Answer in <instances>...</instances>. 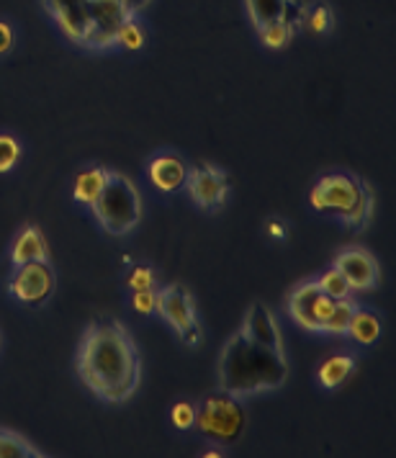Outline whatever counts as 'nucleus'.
I'll use <instances>...</instances> for the list:
<instances>
[{"label":"nucleus","mask_w":396,"mask_h":458,"mask_svg":"<svg viewBox=\"0 0 396 458\" xmlns=\"http://www.w3.org/2000/svg\"><path fill=\"white\" fill-rule=\"evenodd\" d=\"M75 369L85 386L108 404H122L131 399L139 378H142V358L126 333V327L116 319H96L85 327Z\"/></svg>","instance_id":"nucleus-1"},{"label":"nucleus","mask_w":396,"mask_h":458,"mask_svg":"<svg viewBox=\"0 0 396 458\" xmlns=\"http://www.w3.org/2000/svg\"><path fill=\"white\" fill-rule=\"evenodd\" d=\"M216 378L222 392L245 399L281 389L289 381V360L283 351L257 345L242 333H234L219 353Z\"/></svg>","instance_id":"nucleus-2"},{"label":"nucleus","mask_w":396,"mask_h":458,"mask_svg":"<svg viewBox=\"0 0 396 458\" xmlns=\"http://www.w3.org/2000/svg\"><path fill=\"white\" fill-rule=\"evenodd\" d=\"M309 201L319 214H333L350 229H366L374 219V191L353 173H327L314 183Z\"/></svg>","instance_id":"nucleus-3"},{"label":"nucleus","mask_w":396,"mask_h":458,"mask_svg":"<svg viewBox=\"0 0 396 458\" xmlns=\"http://www.w3.org/2000/svg\"><path fill=\"white\" fill-rule=\"evenodd\" d=\"M93 214L98 219V225L108 232V234H116V237H124L129 232L139 227L142 222V196L137 186L122 175V173H114L108 175L101 196L93 201Z\"/></svg>","instance_id":"nucleus-4"},{"label":"nucleus","mask_w":396,"mask_h":458,"mask_svg":"<svg viewBox=\"0 0 396 458\" xmlns=\"http://www.w3.org/2000/svg\"><path fill=\"white\" fill-rule=\"evenodd\" d=\"M196 425L216 443H234L245 430V410L237 396L227 392L206 394L196 407Z\"/></svg>","instance_id":"nucleus-5"},{"label":"nucleus","mask_w":396,"mask_h":458,"mask_svg":"<svg viewBox=\"0 0 396 458\" xmlns=\"http://www.w3.org/2000/svg\"><path fill=\"white\" fill-rule=\"evenodd\" d=\"M134 13L126 8L124 0H90L88 5V23L80 47L104 52L116 47L119 31L124 29L126 21H131Z\"/></svg>","instance_id":"nucleus-6"},{"label":"nucleus","mask_w":396,"mask_h":458,"mask_svg":"<svg viewBox=\"0 0 396 458\" xmlns=\"http://www.w3.org/2000/svg\"><path fill=\"white\" fill-rule=\"evenodd\" d=\"M167 325L175 330V335L186 345H198L201 343V330H198V317H196V301L193 293L186 286L170 284L157 292V310Z\"/></svg>","instance_id":"nucleus-7"},{"label":"nucleus","mask_w":396,"mask_h":458,"mask_svg":"<svg viewBox=\"0 0 396 458\" xmlns=\"http://www.w3.org/2000/svg\"><path fill=\"white\" fill-rule=\"evenodd\" d=\"M334 299L319 289L316 278L304 281L286 296V312L301 330L309 333H322V325L327 319V314L333 312Z\"/></svg>","instance_id":"nucleus-8"},{"label":"nucleus","mask_w":396,"mask_h":458,"mask_svg":"<svg viewBox=\"0 0 396 458\" xmlns=\"http://www.w3.org/2000/svg\"><path fill=\"white\" fill-rule=\"evenodd\" d=\"M186 188L190 199H193V204L204 208V211H219L227 204V196H230L227 173L222 167L209 165V163L188 170Z\"/></svg>","instance_id":"nucleus-9"},{"label":"nucleus","mask_w":396,"mask_h":458,"mask_svg":"<svg viewBox=\"0 0 396 458\" xmlns=\"http://www.w3.org/2000/svg\"><path fill=\"white\" fill-rule=\"evenodd\" d=\"M8 289H11V296L19 299L21 304L42 307V304L49 301V296L55 293V271L49 268V263L16 266Z\"/></svg>","instance_id":"nucleus-10"},{"label":"nucleus","mask_w":396,"mask_h":458,"mask_svg":"<svg viewBox=\"0 0 396 458\" xmlns=\"http://www.w3.org/2000/svg\"><path fill=\"white\" fill-rule=\"evenodd\" d=\"M333 266L345 276L353 292H374L381 284V268L366 248H345L334 255Z\"/></svg>","instance_id":"nucleus-11"},{"label":"nucleus","mask_w":396,"mask_h":458,"mask_svg":"<svg viewBox=\"0 0 396 458\" xmlns=\"http://www.w3.org/2000/svg\"><path fill=\"white\" fill-rule=\"evenodd\" d=\"M240 333L250 337L252 343H257V345H265V348H273V351H283L281 327H278L271 310L265 304H260V301H255L250 310L245 312Z\"/></svg>","instance_id":"nucleus-12"},{"label":"nucleus","mask_w":396,"mask_h":458,"mask_svg":"<svg viewBox=\"0 0 396 458\" xmlns=\"http://www.w3.org/2000/svg\"><path fill=\"white\" fill-rule=\"evenodd\" d=\"M88 5L90 0H44L46 13L63 29V34L80 47L88 23Z\"/></svg>","instance_id":"nucleus-13"},{"label":"nucleus","mask_w":396,"mask_h":458,"mask_svg":"<svg viewBox=\"0 0 396 458\" xmlns=\"http://www.w3.org/2000/svg\"><path fill=\"white\" fill-rule=\"evenodd\" d=\"M248 16H250L255 31L268 29L273 23L296 21L299 23V3L296 0H245Z\"/></svg>","instance_id":"nucleus-14"},{"label":"nucleus","mask_w":396,"mask_h":458,"mask_svg":"<svg viewBox=\"0 0 396 458\" xmlns=\"http://www.w3.org/2000/svg\"><path fill=\"white\" fill-rule=\"evenodd\" d=\"M11 263L16 266H26V263H49V248L44 240L42 229L37 225H23L13 240L11 248Z\"/></svg>","instance_id":"nucleus-15"},{"label":"nucleus","mask_w":396,"mask_h":458,"mask_svg":"<svg viewBox=\"0 0 396 458\" xmlns=\"http://www.w3.org/2000/svg\"><path fill=\"white\" fill-rule=\"evenodd\" d=\"M147 173H149V181L160 191H165V193L186 188L188 167L178 155H157V157H152L149 165H147Z\"/></svg>","instance_id":"nucleus-16"},{"label":"nucleus","mask_w":396,"mask_h":458,"mask_svg":"<svg viewBox=\"0 0 396 458\" xmlns=\"http://www.w3.org/2000/svg\"><path fill=\"white\" fill-rule=\"evenodd\" d=\"M108 175H111V170L104 165H90L85 167V170H80V173L75 175V188H72L75 201H78V204H85V207H93V201H96V199L101 196V191H104Z\"/></svg>","instance_id":"nucleus-17"},{"label":"nucleus","mask_w":396,"mask_h":458,"mask_svg":"<svg viewBox=\"0 0 396 458\" xmlns=\"http://www.w3.org/2000/svg\"><path fill=\"white\" fill-rule=\"evenodd\" d=\"M355 371V358L348 353H337L330 355L322 366H319V371H316V381L324 386V389H337L342 381H348Z\"/></svg>","instance_id":"nucleus-18"},{"label":"nucleus","mask_w":396,"mask_h":458,"mask_svg":"<svg viewBox=\"0 0 396 458\" xmlns=\"http://www.w3.org/2000/svg\"><path fill=\"white\" fill-rule=\"evenodd\" d=\"M333 8L324 0H312L299 8V26H304L309 34H316V37L327 34L333 29Z\"/></svg>","instance_id":"nucleus-19"},{"label":"nucleus","mask_w":396,"mask_h":458,"mask_svg":"<svg viewBox=\"0 0 396 458\" xmlns=\"http://www.w3.org/2000/svg\"><path fill=\"white\" fill-rule=\"evenodd\" d=\"M348 337L355 340L358 345H374L375 340L381 337V319L368 310H358L355 307L350 327H348Z\"/></svg>","instance_id":"nucleus-20"},{"label":"nucleus","mask_w":396,"mask_h":458,"mask_svg":"<svg viewBox=\"0 0 396 458\" xmlns=\"http://www.w3.org/2000/svg\"><path fill=\"white\" fill-rule=\"evenodd\" d=\"M39 454L29 440L13 430H5L0 428V458H39Z\"/></svg>","instance_id":"nucleus-21"},{"label":"nucleus","mask_w":396,"mask_h":458,"mask_svg":"<svg viewBox=\"0 0 396 458\" xmlns=\"http://www.w3.org/2000/svg\"><path fill=\"white\" fill-rule=\"evenodd\" d=\"M355 304L348 299H334L333 312L327 314L324 325H322V333L327 335H348V327H350V319H353Z\"/></svg>","instance_id":"nucleus-22"},{"label":"nucleus","mask_w":396,"mask_h":458,"mask_svg":"<svg viewBox=\"0 0 396 458\" xmlns=\"http://www.w3.org/2000/svg\"><path fill=\"white\" fill-rule=\"evenodd\" d=\"M296 21H281V23H273L268 29H260L257 34H260V39L265 47H271V49H283V47H289V42L293 39V34H296Z\"/></svg>","instance_id":"nucleus-23"},{"label":"nucleus","mask_w":396,"mask_h":458,"mask_svg":"<svg viewBox=\"0 0 396 458\" xmlns=\"http://www.w3.org/2000/svg\"><path fill=\"white\" fill-rule=\"evenodd\" d=\"M316 284H319V289L327 293V296H333V299H348L350 296V284L345 281V276L337 271V268H327V271L322 273L319 278H316Z\"/></svg>","instance_id":"nucleus-24"},{"label":"nucleus","mask_w":396,"mask_h":458,"mask_svg":"<svg viewBox=\"0 0 396 458\" xmlns=\"http://www.w3.org/2000/svg\"><path fill=\"white\" fill-rule=\"evenodd\" d=\"M21 160V145L11 134H0V173L13 170L16 163Z\"/></svg>","instance_id":"nucleus-25"},{"label":"nucleus","mask_w":396,"mask_h":458,"mask_svg":"<svg viewBox=\"0 0 396 458\" xmlns=\"http://www.w3.org/2000/svg\"><path fill=\"white\" fill-rule=\"evenodd\" d=\"M170 420L178 430H190L196 425V404L190 402H175L170 410Z\"/></svg>","instance_id":"nucleus-26"},{"label":"nucleus","mask_w":396,"mask_h":458,"mask_svg":"<svg viewBox=\"0 0 396 458\" xmlns=\"http://www.w3.org/2000/svg\"><path fill=\"white\" fill-rule=\"evenodd\" d=\"M145 44V34H142V29H139V23L134 21H126L124 29L119 31V39H116V47H124V49H139Z\"/></svg>","instance_id":"nucleus-27"},{"label":"nucleus","mask_w":396,"mask_h":458,"mask_svg":"<svg viewBox=\"0 0 396 458\" xmlns=\"http://www.w3.org/2000/svg\"><path fill=\"white\" fill-rule=\"evenodd\" d=\"M131 307L142 314H155V310H157V292L155 289L134 292L131 293Z\"/></svg>","instance_id":"nucleus-28"},{"label":"nucleus","mask_w":396,"mask_h":458,"mask_svg":"<svg viewBox=\"0 0 396 458\" xmlns=\"http://www.w3.org/2000/svg\"><path fill=\"white\" fill-rule=\"evenodd\" d=\"M129 286L131 292H145V289H155V273L149 271L147 266H139L134 268L131 276H129Z\"/></svg>","instance_id":"nucleus-29"},{"label":"nucleus","mask_w":396,"mask_h":458,"mask_svg":"<svg viewBox=\"0 0 396 458\" xmlns=\"http://www.w3.org/2000/svg\"><path fill=\"white\" fill-rule=\"evenodd\" d=\"M265 232L271 234L273 240H286V222L283 219H268Z\"/></svg>","instance_id":"nucleus-30"},{"label":"nucleus","mask_w":396,"mask_h":458,"mask_svg":"<svg viewBox=\"0 0 396 458\" xmlns=\"http://www.w3.org/2000/svg\"><path fill=\"white\" fill-rule=\"evenodd\" d=\"M11 47H13V31H11L8 23L0 21V55H5Z\"/></svg>","instance_id":"nucleus-31"},{"label":"nucleus","mask_w":396,"mask_h":458,"mask_svg":"<svg viewBox=\"0 0 396 458\" xmlns=\"http://www.w3.org/2000/svg\"><path fill=\"white\" fill-rule=\"evenodd\" d=\"M124 3H126V8H129V11H131L134 16H137L139 11H145V8L149 5V3H152V0H124Z\"/></svg>","instance_id":"nucleus-32"}]
</instances>
